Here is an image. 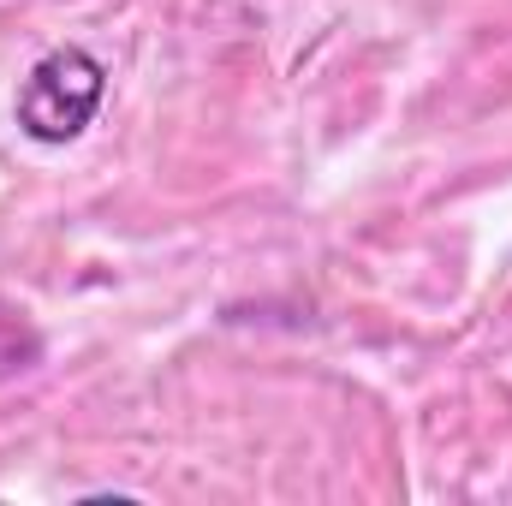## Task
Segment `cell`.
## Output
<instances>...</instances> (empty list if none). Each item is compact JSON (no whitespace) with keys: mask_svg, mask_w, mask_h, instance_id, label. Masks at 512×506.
<instances>
[{"mask_svg":"<svg viewBox=\"0 0 512 506\" xmlns=\"http://www.w3.org/2000/svg\"><path fill=\"white\" fill-rule=\"evenodd\" d=\"M102 96H108V66L90 48H48L24 72L12 114H18V131L36 143H72L102 114Z\"/></svg>","mask_w":512,"mask_h":506,"instance_id":"6da1fadb","label":"cell"},{"mask_svg":"<svg viewBox=\"0 0 512 506\" xmlns=\"http://www.w3.org/2000/svg\"><path fill=\"white\" fill-rule=\"evenodd\" d=\"M42 328L30 322V310L24 304H12V298H0V381L12 376H30L36 364H42Z\"/></svg>","mask_w":512,"mask_h":506,"instance_id":"7a4b0ae2","label":"cell"}]
</instances>
